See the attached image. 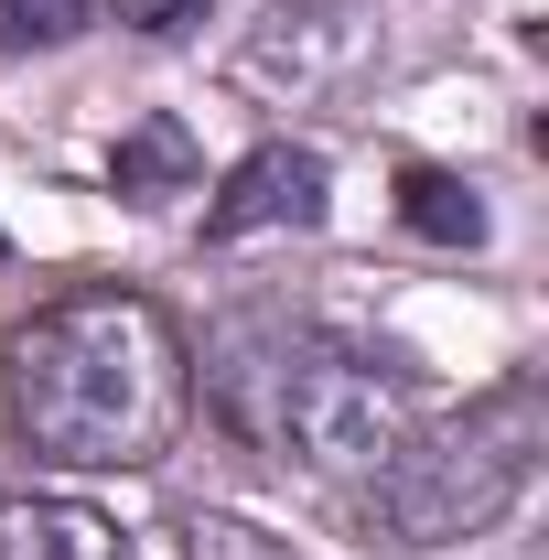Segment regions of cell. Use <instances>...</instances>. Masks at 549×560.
Returning <instances> with one entry per match:
<instances>
[{
  "label": "cell",
  "instance_id": "4",
  "mask_svg": "<svg viewBox=\"0 0 549 560\" xmlns=\"http://www.w3.org/2000/svg\"><path fill=\"white\" fill-rule=\"evenodd\" d=\"M324 195H335V173H324V151H302V140H259L226 184H215L206 206V237H259V226H324Z\"/></svg>",
  "mask_w": 549,
  "mask_h": 560
},
{
  "label": "cell",
  "instance_id": "8",
  "mask_svg": "<svg viewBox=\"0 0 549 560\" xmlns=\"http://www.w3.org/2000/svg\"><path fill=\"white\" fill-rule=\"evenodd\" d=\"M399 226L431 237V248H484V206L464 173H442V162H410L399 173Z\"/></svg>",
  "mask_w": 549,
  "mask_h": 560
},
{
  "label": "cell",
  "instance_id": "11",
  "mask_svg": "<svg viewBox=\"0 0 549 560\" xmlns=\"http://www.w3.org/2000/svg\"><path fill=\"white\" fill-rule=\"evenodd\" d=\"M0 248H11V237H0Z\"/></svg>",
  "mask_w": 549,
  "mask_h": 560
},
{
  "label": "cell",
  "instance_id": "9",
  "mask_svg": "<svg viewBox=\"0 0 549 560\" xmlns=\"http://www.w3.org/2000/svg\"><path fill=\"white\" fill-rule=\"evenodd\" d=\"M86 33V0H0V55H44Z\"/></svg>",
  "mask_w": 549,
  "mask_h": 560
},
{
  "label": "cell",
  "instance_id": "10",
  "mask_svg": "<svg viewBox=\"0 0 549 560\" xmlns=\"http://www.w3.org/2000/svg\"><path fill=\"white\" fill-rule=\"evenodd\" d=\"M119 22L151 33V44H173V33H195V22H206V0H119Z\"/></svg>",
  "mask_w": 549,
  "mask_h": 560
},
{
  "label": "cell",
  "instance_id": "5",
  "mask_svg": "<svg viewBox=\"0 0 549 560\" xmlns=\"http://www.w3.org/2000/svg\"><path fill=\"white\" fill-rule=\"evenodd\" d=\"M344 55H355L344 0H302V11H270V22H259V44L237 55V86H259V97H302V86H324Z\"/></svg>",
  "mask_w": 549,
  "mask_h": 560
},
{
  "label": "cell",
  "instance_id": "7",
  "mask_svg": "<svg viewBox=\"0 0 549 560\" xmlns=\"http://www.w3.org/2000/svg\"><path fill=\"white\" fill-rule=\"evenodd\" d=\"M108 195H119V206H173V195H195V140H184V119H140V130L108 151Z\"/></svg>",
  "mask_w": 549,
  "mask_h": 560
},
{
  "label": "cell",
  "instance_id": "2",
  "mask_svg": "<svg viewBox=\"0 0 549 560\" xmlns=\"http://www.w3.org/2000/svg\"><path fill=\"white\" fill-rule=\"evenodd\" d=\"M539 442H549V388L517 366V377H506V388H484L464 420L410 431V442H399V464H388L377 486H355V506H366V528H377V539H399V550L475 539V528H495V517L528 495Z\"/></svg>",
  "mask_w": 549,
  "mask_h": 560
},
{
  "label": "cell",
  "instance_id": "1",
  "mask_svg": "<svg viewBox=\"0 0 549 560\" xmlns=\"http://www.w3.org/2000/svg\"><path fill=\"white\" fill-rule=\"evenodd\" d=\"M0 410L66 475H140L195 420V355L140 291H66L0 346Z\"/></svg>",
  "mask_w": 549,
  "mask_h": 560
},
{
  "label": "cell",
  "instance_id": "6",
  "mask_svg": "<svg viewBox=\"0 0 549 560\" xmlns=\"http://www.w3.org/2000/svg\"><path fill=\"white\" fill-rule=\"evenodd\" d=\"M0 560H130V539L75 495H0Z\"/></svg>",
  "mask_w": 549,
  "mask_h": 560
},
{
  "label": "cell",
  "instance_id": "3",
  "mask_svg": "<svg viewBox=\"0 0 549 560\" xmlns=\"http://www.w3.org/2000/svg\"><path fill=\"white\" fill-rule=\"evenodd\" d=\"M248 420L270 431L302 475H324V486H377V475L399 464V442L420 431V399L388 366H366V355H344V346H280L270 366H259Z\"/></svg>",
  "mask_w": 549,
  "mask_h": 560
}]
</instances>
